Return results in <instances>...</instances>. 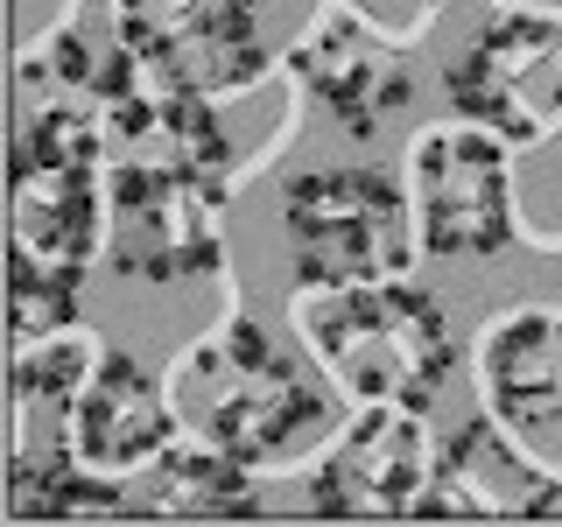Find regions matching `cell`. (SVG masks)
Segmentation results:
<instances>
[{"instance_id": "5", "label": "cell", "mask_w": 562, "mask_h": 527, "mask_svg": "<svg viewBox=\"0 0 562 527\" xmlns=\"http://www.w3.org/2000/svg\"><path fill=\"white\" fill-rule=\"evenodd\" d=\"M408 204H415V239L422 260H457L485 268L520 239L514 211V148L485 134L479 120H436L408 141Z\"/></svg>"}, {"instance_id": "11", "label": "cell", "mask_w": 562, "mask_h": 527, "mask_svg": "<svg viewBox=\"0 0 562 527\" xmlns=\"http://www.w3.org/2000/svg\"><path fill=\"white\" fill-rule=\"evenodd\" d=\"M562 479L527 457V436H514L499 415L457 422L436 436V471L415 520H555Z\"/></svg>"}, {"instance_id": "2", "label": "cell", "mask_w": 562, "mask_h": 527, "mask_svg": "<svg viewBox=\"0 0 562 527\" xmlns=\"http://www.w3.org/2000/svg\"><path fill=\"white\" fill-rule=\"evenodd\" d=\"M169 394L176 415H183V436H198V444L239 457L254 471H274L330 436V394L338 386L310 373L303 359H289L254 316L233 310L169 366Z\"/></svg>"}, {"instance_id": "3", "label": "cell", "mask_w": 562, "mask_h": 527, "mask_svg": "<svg viewBox=\"0 0 562 527\" xmlns=\"http://www.w3.org/2000/svg\"><path fill=\"white\" fill-rule=\"evenodd\" d=\"M295 281H386L422 260L408 176L380 162H324L281 183L274 211Z\"/></svg>"}, {"instance_id": "1", "label": "cell", "mask_w": 562, "mask_h": 527, "mask_svg": "<svg viewBox=\"0 0 562 527\" xmlns=\"http://www.w3.org/2000/svg\"><path fill=\"white\" fill-rule=\"evenodd\" d=\"M289 324L310 366L351 408H415L429 415L457 373L450 316L408 274L386 281H295Z\"/></svg>"}, {"instance_id": "15", "label": "cell", "mask_w": 562, "mask_h": 527, "mask_svg": "<svg viewBox=\"0 0 562 527\" xmlns=\"http://www.w3.org/2000/svg\"><path fill=\"white\" fill-rule=\"evenodd\" d=\"M78 281L85 274L8 246V338H43V330L78 324Z\"/></svg>"}, {"instance_id": "10", "label": "cell", "mask_w": 562, "mask_h": 527, "mask_svg": "<svg viewBox=\"0 0 562 527\" xmlns=\"http://www.w3.org/2000/svg\"><path fill=\"white\" fill-rule=\"evenodd\" d=\"M57 429H64V450L78 457L85 471L134 485L140 471L183 436V415H176V394H169L162 373H148L134 351L105 345L92 380L78 386V401L64 408Z\"/></svg>"}, {"instance_id": "7", "label": "cell", "mask_w": 562, "mask_h": 527, "mask_svg": "<svg viewBox=\"0 0 562 527\" xmlns=\"http://www.w3.org/2000/svg\"><path fill=\"white\" fill-rule=\"evenodd\" d=\"M113 49L198 99H246L281 57L260 35V0H113Z\"/></svg>"}, {"instance_id": "4", "label": "cell", "mask_w": 562, "mask_h": 527, "mask_svg": "<svg viewBox=\"0 0 562 527\" xmlns=\"http://www.w3.org/2000/svg\"><path fill=\"white\" fill-rule=\"evenodd\" d=\"M457 120H479L514 155L549 148L562 134V8L492 0V14L443 64Z\"/></svg>"}, {"instance_id": "16", "label": "cell", "mask_w": 562, "mask_h": 527, "mask_svg": "<svg viewBox=\"0 0 562 527\" xmlns=\"http://www.w3.org/2000/svg\"><path fill=\"white\" fill-rule=\"evenodd\" d=\"M99 85V57L85 49L78 29H49L43 43H29L14 57V92H92Z\"/></svg>"}, {"instance_id": "17", "label": "cell", "mask_w": 562, "mask_h": 527, "mask_svg": "<svg viewBox=\"0 0 562 527\" xmlns=\"http://www.w3.org/2000/svg\"><path fill=\"white\" fill-rule=\"evenodd\" d=\"M351 8H366L373 14L380 29H422V22H436V14H443V0H351Z\"/></svg>"}, {"instance_id": "12", "label": "cell", "mask_w": 562, "mask_h": 527, "mask_svg": "<svg viewBox=\"0 0 562 527\" xmlns=\"http://www.w3.org/2000/svg\"><path fill=\"white\" fill-rule=\"evenodd\" d=\"M479 401L527 444L562 436V310L520 303L479 330Z\"/></svg>"}, {"instance_id": "6", "label": "cell", "mask_w": 562, "mask_h": 527, "mask_svg": "<svg viewBox=\"0 0 562 527\" xmlns=\"http://www.w3.org/2000/svg\"><path fill=\"white\" fill-rule=\"evenodd\" d=\"M105 268L127 281H204L225 268V169H169V162H105Z\"/></svg>"}, {"instance_id": "13", "label": "cell", "mask_w": 562, "mask_h": 527, "mask_svg": "<svg viewBox=\"0 0 562 527\" xmlns=\"http://www.w3.org/2000/svg\"><path fill=\"white\" fill-rule=\"evenodd\" d=\"M260 471L239 457L198 444V436H176V444L140 471V514H169V520H254L260 514Z\"/></svg>"}, {"instance_id": "8", "label": "cell", "mask_w": 562, "mask_h": 527, "mask_svg": "<svg viewBox=\"0 0 562 527\" xmlns=\"http://www.w3.org/2000/svg\"><path fill=\"white\" fill-rule=\"evenodd\" d=\"M436 471V436L415 408H359L338 436H324L310 464L316 520H415Z\"/></svg>"}, {"instance_id": "14", "label": "cell", "mask_w": 562, "mask_h": 527, "mask_svg": "<svg viewBox=\"0 0 562 527\" xmlns=\"http://www.w3.org/2000/svg\"><path fill=\"white\" fill-rule=\"evenodd\" d=\"M99 338L85 324H64V330H43V338H14V359H8V386H14V408L22 415H57L78 401V386L92 380L99 366Z\"/></svg>"}, {"instance_id": "9", "label": "cell", "mask_w": 562, "mask_h": 527, "mask_svg": "<svg viewBox=\"0 0 562 527\" xmlns=\"http://www.w3.org/2000/svg\"><path fill=\"white\" fill-rule=\"evenodd\" d=\"M303 92L338 120V134L351 141H373L394 113H408L415 99V70H408V49L394 43V29H380L366 8L351 0H330L316 22L295 35V49L281 57Z\"/></svg>"}]
</instances>
